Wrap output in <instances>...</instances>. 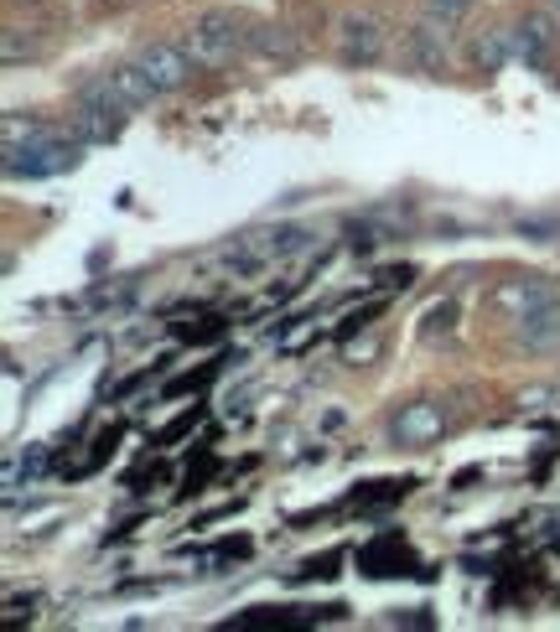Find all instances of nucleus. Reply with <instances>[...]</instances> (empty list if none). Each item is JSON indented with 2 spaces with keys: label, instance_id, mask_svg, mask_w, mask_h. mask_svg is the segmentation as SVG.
<instances>
[{
  "label": "nucleus",
  "instance_id": "17",
  "mask_svg": "<svg viewBox=\"0 0 560 632\" xmlns=\"http://www.w3.org/2000/svg\"><path fill=\"white\" fill-rule=\"evenodd\" d=\"M452 322H456V306L452 302H441V306H431V312H425V337H446V332H452Z\"/></svg>",
  "mask_w": 560,
  "mask_h": 632
},
{
  "label": "nucleus",
  "instance_id": "6",
  "mask_svg": "<svg viewBox=\"0 0 560 632\" xmlns=\"http://www.w3.org/2000/svg\"><path fill=\"white\" fill-rule=\"evenodd\" d=\"M556 16L546 11H530V16H519L514 27H509V47H514V62H524L530 73H540L550 62V52H556Z\"/></svg>",
  "mask_w": 560,
  "mask_h": 632
},
{
  "label": "nucleus",
  "instance_id": "10",
  "mask_svg": "<svg viewBox=\"0 0 560 632\" xmlns=\"http://www.w3.org/2000/svg\"><path fill=\"white\" fill-rule=\"evenodd\" d=\"M249 52L275 68H296L302 62V42H296V31L281 27V21H255L249 27Z\"/></svg>",
  "mask_w": 560,
  "mask_h": 632
},
{
  "label": "nucleus",
  "instance_id": "8",
  "mask_svg": "<svg viewBox=\"0 0 560 632\" xmlns=\"http://www.w3.org/2000/svg\"><path fill=\"white\" fill-rule=\"evenodd\" d=\"M441 431H446V409L436 399H415L390 421V436L400 446H431V441H441Z\"/></svg>",
  "mask_w": 560,
  "mask_h": 632
},
{
  "label": "nucleus",
  "instance_id": "15",
  "mask_svg": "<svg viewBox=\"0 0 560 632\" xmlns=\"http://www.w3.org/2000/svg\"><path fill=\"white\" fill-rule=\"evenodd\" d=\"M472 6H478V0H421L425 21H436L441 31L462 27V21H468V16H472Z\"/></svg>",
  "mask_w": 560,
  "mask_h": 632
},
{
  "label": "nucleus",
  "instance_id": "18",
  "mask_svg": "<svg viewBox=\"0 0 560 632\" xmlns=\"http://www.w3.org/2000/svg\"><path fill=\"white\" fill-rule=\"evenodd\" d=\"M193 425H197V415H183V421H171L167 431H161V436H156V446H171V441H183L187 431H193Z\"/></svg>",
  "mask_w": 560,
  "mask_h": 632
},
{
  "label": "nucleus",
  "instance_id": "11",
  "mask_svg": "<svg viewBox=\"0 0 560 632\" xmlns=\"http://www.w3.org/2000/svg\"><path fill=\"white\" fill-rule=\"evenodd\" d=\"M519 322V343L534 347V353H546V347H560V302L540 306V312H524L514 316Z\"/></svg>",
  "mask_w": 560,
  "mask_h": 632
},
{
  "label": "nucleus",
  "instance_id": "4",
  "mask_svg": "<svg viewBox=\"0 0 560 632\" xmlns=\"http://www.w3.org/2000/svg\"><path fill=\"white\" fill-rule=\"evenodd\" d=\"M78 151H83V140H62V136H37L27 146H16L6 151V177H27V181H42V177H62V171H73L78 166Z\"/></svg>",
  "mask_w": 560,
  "mask_h": 632
},
{
  "label": "nucleus",
  "instance_id": "21",
  "mask_svg": "<svg viewBox=\"0 0 560 632\" xmlns=\"http://www.w3.org/2000/svg\"><path fill=\"white\" fill-rule=\"evenodd\" d=\"M519 234H534V239H550V234H556V224H519Z\"/></svg>",
  "mask_w": 560,
  "mask_h": 632
},
{
  "label": "nucleus",
  "instance_id": "22",
  "mask_svg": "<svg viewBox=\"0 0 560 632\" xmlns=\"http://www.w3.org/2000/svg\"><path fill=\"white\" fill-rule=\"evenodd\" d=\"M550 11H556V21H560V0H550Z\"/></svg>",
  "mask_w": 560,
  "mask_h": 632
},
{
  "label": "nucleus",
  "instance_id": "7",
  "mask_svg": "<svg viewBox=\"0 0 560 632\" xmlns=\"http://www.w3.org/2000/svg\"><path fill=\"white\" fill-rule=\"evenodd\" d=\"M140 68H146V78H151L161 93H171V89H183L187 78L197 73V62L187 58V47L183 42H151L146 52H140Z\"/></svg>",
  "mask_w": 560,
  "mask_h": 632
},
{
  "label": "nucleus",
  "instance_id": "9",
  "mask_svg": "<svg viewBox=\"0 0 560 632\" xmlns=\"http://www.w3.org/2000/svg\"><path fill=\"white\" fill-rule=\"evenodd\" d=\"M550 302H560V296L546 275H514V280H503V286L493 290V306H499V312H514V316L540 312V306H550Z\"/></svg>",
  "mask_w": 560,
  "mask_h": 632
},
{
  "label": "nucleus",
  "instance_id": "19",
  "mask_svg": "<svg viewBox=\"0 0 560 632\" xmlns=\"http://www.w3.org/2000/svg\"><path fill=\"white\" fill-rule=\"evenodd\" d=\"M374 316H379V302H374V306H364V312H348V316H343V327H337V337H348L353 327H369Z\"/></svg>",
  "mask_w": 560,
  "mask_h": 632
},
{
  "label": "nucleus",
  "instance_id": "14",
  "mask_svg": "<svg viewBox=\"0 0 560 632\" xmlns=\"http://www.w3.org/2000/svg\"><path fill=\"white\" fill-rule=\"evenodd\" d=\"M109 83H115V93H120L130 109H146L156 93H161L151 78H146V68H140V62H125V68H115V73H109Z\"/></svg>",
  "mask_w": 560,
  "mask_h": 632
},
{
  "label": "nucleus",
  "instance_id": "2",
  "mask_svg": "<svg viewBox=\"0 0 560 632\" xmlns=\"http://www.w3.org/2000/svg\"><path fill=\"white\" fill-rule=\"evenodd\" d=\"M125 120H130V105L115 93L109 78H94V83L78 89V99H73V136L83 140V146H109V140H120Z\"/></svg>",
  "mask_w": 560,
  "mask_h": 632
},
{
  "label": "nucleus",
  "instance_id": "13",
  "mask_svg": "<svg viewBox=\"0 0 560 632\" xmlns=\"http://www.w3.org/2000/svg\"><path fill=\"white\" fill-rule=\"evenodd\" d=\"M472 62L483 68V73H503L509 62H514V47H509V27H488L472 37Z\"/></svg>",
  "mask_w": 560,
  "mask_h": 632
},
{
  "label": "nucleus",
  "instance_id": "16",
  "mask_svg": "<svg viewBox=\"0 0 560 632\" xmlns=\"http://www.w3.org/2000/svg\"><path fill=\"white\" fill-rule=\"evenodd\" d=\"M0 130H6V151H16V146H27V140H37L42 136V125L37 120H21V115H6V120H0Z\"/></svg>",
  "mask_w": 560,
  "mask_h": 632
},
{
  "label": "nucleus",
  "instance_id": "12",
  "mask_svg": "<svg viewBox=\"0 0 560 632\" xmlns=\"http://www.w3.org/2000/svg\"><path fill=\"white\" fill-rule=\"evenodd\" d=\"M410 58L421 62L425 73H446V31L436 21H421V27L410 31Z\"/></svg>",
  "mask_w": 560,
  "mask_h": 632
},
{
  "label": "nucleus",
  "instance_id": "1",
  "mask_svg": "<svg viewBox=\"0 0 560 632\" xmlns=\"http://www.w3.org/2000/svg\"><path fill=\"white\" fill-rule=\"evenodd\" d=\"M183 47L197 68H224V62H234V52H249V27L218 6V11H203L183 31Z\"/></svg>",
  "mask_w": 560,
  "mask_h": 632
},
{
  "label": "nucleus",
  "instance_id": "3",
  "mask_svg": "<svg viewBox=\"0 0 560 632\" xmlns=\"http://www.w3.org/2000/svg\"><path fill=\"white\" fill-rule=\"evenodd\" d=\"M306 244H312V234H306V228H296V224L249 228V234H239V239L224 249V265L234 275H255V270H265V265H275V259L302 255Z\"/></svg>",
  "mask_w": 560,
  "mask_h": 632
},
{
  "label": "nucleus",
  "instance_id": "20",
  "mask_svg": "<svg viewBox=\"0 0 560 632\" xmlns=\"http://www.w3.org/2000/svg\"><path fill=\"white\" fill-rule=\"evenodd\" d=\"M410 280H415V270H410V265H400V270H384V275H379V286H400V290H405L410 286Z\"/></svg>",
  "mask_w": 560,
  "mask_h": 632
},
{
  "label": "nucleus",
  "instance_id": "5",
  "mask_svg": "<svg viewBox=\"0 0 560 632\" xmlns=\"http://www.w3.org/2000/svg\"><path fill=\"white\" fill-rule=\"evenodd\" d=\"M390 47V27L379 21L374 11H348L337 21V58L348 68H374Z\"/></svg>",
  "mask_w": 560,
  "mask_h": 632
}]
</instances>
